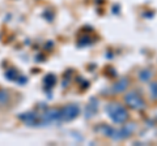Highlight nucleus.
I'll return each instance as SVG.
<instances>
[{"label": "nucleus", "instance_id": "8", "mask_svg": "<svg viewBox=\"0 0 157 146\" xmlns=\"http://www.w3.org/2000/svg\"><path fill=\"white\" fill-rule=\"evenodd\" d=\"M151 98L153 100H157V82L151 84Z\"/></svg>", "mask_w": 157, "mask_h": 146}, {"label": "nucleus", "instance_id": "6", "mask_svg": "<svg viewBox=\"0 0 157 146\" xmlns=\"http://www.w3.org/2000/svg\"><path fill=\"white\" fill-rule=\"evenodd\" d=\"M153 75V72H151L149 69H144V71H140L139 73V78L141 81H149V78Z\"/></svg>", "mask_w": 157, "mask_h": 146}, {"label": "nucleus", "instance_id": "2", "mask_svg": "<svg viewBox=\"0 0 157 146\" xmlns=\"http://www.w3.org/2000/svg\"><path fill=\"white\" fill-rule=\"evenodd\" d=\"M124 103L127 104V107H130L132 110H141L145 107L144 99L136 91H130L124 95Z\"/></svg>", "mask_w": 157, "mask_h": 146}, {"label": "nucleus", "instance_id": "9", "mask_svg": "<svg viewBox=\"0 0 157 146\" xmlns=\"http://www.w3.org/2000/svg\"><path fill=\"white\" fill-rule=\"evenodd\" d=\"M6 76H7V78L8 80H18V73H17V71H9V72H7L6 73Z\"/></svg>", "mask_w": 157, "mask_h": 146}, {"label": "nucleus", "instance_id": "5", "mask_svg": "<svg viewBox=\"0 0 157 146\" xmlns=\"http://www.w3.org/2000/svg\"><path fill=\"white\" fill-rule=\"evenodd\" d=\"M20 120H22L25 124L28 125H37L38 123H41V119L38 118V115H36L34 112H25L21 114L18 116Z\"/></svg>", "mask_w": 157, "mask_h": 146}, {"label": "nucleus", "instance_id": "1", "mask_svg": "<svg viewBox=\"0 0 157 146\" xmlns=\"http://www.w3.org/2000/svg\"><path fill=\"white\" fill-rule=\"evenodd\" d=\"M105 110H106V114L110 118V120L115 124H124L130 118V114L126 107L122 106L121 103H117V102L107 104Z\"/></svg>", "mask_w": 157, "mask_h": 146}, {"label": "nucleus", "instance_id": "7", "mask_svg": "<svg viewBox=\"0 0 157 146\" xmlns=\"http://www.w3.org/2000/svg\"><path fill=\"white\" fill-rule=\"evenodd\" d=\"M9 100V95L6 90H0V106L3 104H7Z\"/></svg>", "mask_w": 157, "mask_h": 146}, {"label": "nucleus", "instance_id": "10", "mask_svg": "<svg viewBox=\"0 0 157 146\" xmlns=\"http://www.w3.org/2000/svg\"><path fill=\"white\" fill-rule=\"evenodd\" d=\"M55 82H56V78H55V76H52V75H48L45 78V84L46 85L48 84V86H54L55 85Z\"/></svg>", "mask_w": 157, "mask_h": 146}, {"label": "nucleus", "instance_id": "3", "mask_svg": "<svg viewBox=\"0 0 157 146\" xmlns=\"http://www.w3.org/2000/svg\"><path fill=\"white\" fill-rule=\"evenodd\" d=\"M80 114V107L75 103H71L60 108V121H71L76 119Z\"/></svg>", "mask_w": 157, "mask_h": 146}, {"label": "nucleus", "instance_id": "4", "mask_svg": "<svg viewBox=\"0 0 157 146\" xmlns=\"http://www.w3.org/2000/svg\"><path fill=\"white\" fill-rule=\"evenodd\" d=\"M130 85V80L127 78V77H122L119 81H117L114 85H113L111 90H113V94H121L123 93V91L128 87Z\"/></svg>", "mask_w": 157, "mask_h": 146}]
</instances>
